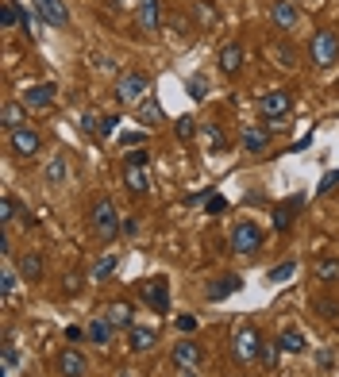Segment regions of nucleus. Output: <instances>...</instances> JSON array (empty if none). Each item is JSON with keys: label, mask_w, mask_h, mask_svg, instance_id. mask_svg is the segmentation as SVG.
<instances>
[{"label": "nucleus", "mask_w": 339, "mask_h": 377, "mask_svg": "<svg viewBox=\"0 0 339 377\" xmlns=\"http://www.w3.org/2000/svg\"><path fill=\"white\" fill-rule=\"evenodd\" d=\"M308 58H313V65H320V70H332L335 58H339V35L328 31V27H320L313 35V43H308Z\"/></svg>", "instance_id": "f257e3e1"}, {"label": "nucleus", "mask_w": 339, "mask_h": 377, "mask_svg": "<svg viewBox=\"0 0 339 377\" xmlns=\"http://www.w3.org/2000/svg\"><path fill=\"white\" fill-rule=\"evenodd\" d=\"M89 228L100 235V239H116V231H120V216H116V204L108 201V196H100L97 204H93V212H89Z\"/></svg>", "instance_id": "f03ea898"}, {"label": "nucleus", "mask_w": 339, "mask_h": 377, "mask_svg": "<svg viewBox=\"0 0 339 377\" xmlns=\"http://www.w3.org/2000/svg\"><path fill=\"white\" fill-rule=\"evenodd\" d=\"M143 97H147V73H139V70L120 73V81H116V100L120 105H135V100H143Z\"/></svg>", "instance_id": "7ed1b4c3"}, {"label": "nucleus", "mask_w": 339, "mask_h": 377, "mask_svg": "<svg viewBox=\"0 0 339 377\" xmlns=\"http://www.w3.org/2000/svg\"><path fill=\"white\" fill-rule=\"evenodd\" d=\"M259 351H262V335L254 331L251 324L239 327V331L231 335V354L239 358V362H254V358H259Z\"/></svg>", "instance_id": "20e7f679"}, {"label": "nucleus", "mask_w": 339, "mask_h": 377, "mask_svg": "<svg viewBox=\"0 0 339 377\" xmlns=\"http://www.w3.org/2000/svg\"><path fill=\"white\" fill-rule=\"evenodd\" d=\"M262 247V231H259V223H251V220H239L231 228V250L235 254H254Z\"/></svg>", "instance_id": "39448f33"}, {"label": "nucleus", "mask_w": 339, "mask_h": 377, "mask_svg": "<svg viewBox=\"0 0 339 377\" xmlns=\"http://www.w3.org/2000/svg\"><path fill=\"white\" fill-rule=\"evenodd\" d=\"M8 143H12L16 158H35V154H39V147H43V135L31 124H24V127H16L12 135H8Z\"/></svg>", "instance_id": "423d86ee"}, {"label": "nucleus", "mask_w": 339, "mask_h": 377, "mask_svg": "<svg viewBox=\"0 0 339 377\" xmlns=\"http://www.w3.org/2000/svg\"><path fill=\"white\" fill-rule=\"evenodd\" d=\"M170 362H174L177 370H201V362H204L201 343H193V339H182V343H174V351H170Z\"/></svg>", "instance_id": "0eeeda50"}, {"label": "nucleus", "mask_w": 339, "mask_h": 377, "mask_svg": "<svg viewBox=\"0 0 339 377\" xmlns=\"http://www.w3.org/2000/svg\"><path fill=\"white\" fill-rule=\"evenodd\" d=\"M289 108H293V97H289L286 89H274V92H266V97H259L262 120H281V116H289Z\"/></svg>", "instance_id": "6e6552de"}, {"label": "nucleus", "mask_w": 339, "mask_h": 377, "mask_svg": "<svg viewBox=\"0 0 339 377\" xmlns=\"http://www.w3.org/2000/svg\"><path fill=\"white\" fill-rule=\"evenodd\" d=\"M135 23L143 35H155L162 27V0H139L135 4Z\"/></svg>", "instance_id": "1a4fd4ad"}, {"label": "nucleus", "mask_w": 339, "mask_h": 377, "mask_svg": "<svg viewBox=\"0 0 339 377\" xmlns=\"http://www.w3.org/2000/svg\"><path fill=\"white\" fill-rule=\"evenodd\" d=\"M305 204H308L305 193L289 196V201H278L274 204V231H289V228H293V216L305 212Z\"/></svg>", "instance_id": "9d476101"}, {"label": "nucleus", "mask_w": 339, "mask_h": 377, "mask_svg": "<svg viewBox=\"0 0 339 377\" xmlns=\"http://www.w3.org/2000/svg\"><path fill=\"white\" fill-rule=\"evenodd\" d=\"M58 373L62 377H85L89 373V358L78 346H66V351H58Z\"/></svg>", "instance_id": "9b49d317"}, {"label": "nucleus", "mask_w": 339, "mask_h": 377, "mask_svg": "<svg viewBox=\"0 0 339 377\" xmlns=\"http://www.w3.org/2000/svg\"><path fill=\"white\" fill-rule=\"evenodd\" d=\"M143 300L155 312H170V281L166 277H150L143 285Z\"/></svg>", "instance_id": "f8f14e48"}, {"label": "nucleus", "mask_w": 339, "mask_h": 377, "mask_svg": "<svg viewBox=\"0 0 339 377\" xmlns=\"http://www.w3.org/2000/svg\"><path fill=\"white\" fill-rule=\"evenodd\" d=\"M35 12H39V20L51 23V27H66V23H70V8H66L62 0H35Z\"/></svg>", "instance_id": "ddd939ff"}, {"label": "nucleus", "mask_w": 339, "mask_h": 377, "mask_svg": "<svg viewBox=\"0 0 339 377\" xmlns=\"http://www.w3.org/2000/svg\"><path fill=\"white\" fill-rule=\"evenodd\" d=\"M270 139H274V127H270V124L243 127V150H251V154H262V150L270 147Z\"/></svg>", "instance_id": "4468645a"}, {"label": "nucleus", "mask_w": 339, "mask_h": 377, "mask_svg": "<svg viewBox=\"0 0 339 377\" xmlns=\"http://www.w3.org/2000/svg\"><path fill=\"white\" fill-rule=\"evenodd\" d=\"M216 62H220V70L228 73V78H235V73L243 70V62H247V51H243V43H224Z\"/></svg>", "instance_id": "2eb2a0df"}, {"label": "nucleus", "mask_w": 339, "mask_h": 377, "mask_svg": "<svg viewBox=\"0 0 339 377\" xmlns=\"http://www.w3.org/2000/svg\"><path fill=\"white\" fill-rule=\"evenodd\" d=\"M124 188L131 196H147L150 193V169L147 166H124Z\"/></svg>", "instance_id": "dca6fc26"}, {"label": "nucleus", "mask_w": 339, "mask_h": 377, "mask_svg": "<svg viewBox=\"0 0 339 377\" xmlns=\"http://www.w3.org/2000/svg\"><path fill=\"white\" fill-rule=\"evenodd\" d=\"M54 97H58V85H31V89L24 92V105L35 108V112H46L54 105Z\"/></svg>", "instance_id": "f3484780"}, {"label": "nucleus", "mask_w": 339, "mask_h": 377, "mask_svg": "<svg viewBox=\"0 0 339 377\" xmlns=\"http://www.w3.org/2000/svg\"><path fill=\"white\" fill-rule=\"evenodd\" d=\"M270 20H274L281 31L297 27V4H293V0H274V4H270Z\"/></svg>", "instance_id": "a211bd4d"}, {"label": "nucleus", "mask_w": 339, "mask_h": 377, "mask_svg": "<svg viewBox=\"0 0 339 377\" xmlns=\"http://www.w3.org/2000/svg\"><path fill=\"white\" fill-rule=\"evenodd\" d=\"M127 339H131V351L135 354H147V351H155V343H158V331L155 327H127Z\"/></svg>", "instance_id": "6ab92c4d"}, {"label": "nucleus", "mask_w": 339, "mask_h": 377, "mask_svg": "<svg viewBox=\"0 0 339 377\" xmlns=\"http://www.w3.org/2000/svg\"><path fill=\"white\" fill-rule=\"evenodd\" d=\"M135 116H139V124H143V127H158L166 120V112H162V105H158L155 97H143V100H139V108H135Z\"/></svg>", "instance_id": "aec40b11"}, {"label": "nucleus", "mask_w": 339, "mask_h": 377, "mask_svg": "<svg viewBox=\"0 0 339 377\" xmlns=\"http://www.w3.org/2000/svg\"><path fill=\"white\" fill-rule=\"evenodd\" d=\"M105 316H108V324L116 327V331H120V327H135V316H131L127 300H112V304L105 308Z\"/></svg>", "instance_id": "412c9836"}, {"label": "nucleus", "mask_w": 339, "mask_h": 377, "mask_svg": "<svg viewBox=\"0 0 339 377\" xmlns=\"http://www.w3.org/2000/svg\"><path fill=\"white\" fill-rule=\"evenodd\" d=\"M24 108H27L24 100H8V105L0 108V124H4L8 135H12L16 127H24V124H27V120H24Z\"/></svg>", "instance_id": "4be33fe9"}, {"label": "nucleus", "mask_w": 339, "mask_h": 377, "mask_svg": "<svg viewBox=\"0 0 339 377\" xmlns=\"http://www.w3.org/2000/svg\"><path fill=\"white\" fill-rule=\"evenodd\" d=\"M239 285H243V277H239V273H224V277L216 281V285H209V300H228V297H231Z\"/></svg>", "instance_id": "5701e85b"}, {"label": "nucleus", "mask_w": 339, "mask_h": 377, "mask_svg": "<svg viewBox=\"0 0 339 377\" xmlns=\"http://www.w3.org/2000/svg\"><path fill=\"white\" fill-rule=\"evenodd\" d=\"M112 331H116V327L108 324V316L93 319V324L85 327V335H89V343H97V346H108V343H112Z\"/></svg>", "instance_id": "b1692460"}, {"label": "nucleus", "mask_w": 339, "mask_h": 377, "mask_svg": "<svg viewBox=\"0 0 339 377\" xmlns=\"http://www.w3.org/2000/svg\"><path fill=\"white\" fill-rule=\"evenodd\" d=\"M16 270H20V277H24V281H43V258H39L35 250H27Z\"/></svg>", "instance_id": "393cba45"}, {"label": "nucleus", "mask_w": 339, "mask_h": 377, "mask_svg": "<svg viewBox=\"0 0 339 377\" xmlns=\"http://www.w3.org/2000/svg\"><path fill=\"white\" fill-rule=\"evenodd\" d=\"M278 346L286 354H301V351H305V335H301L297 327H286V331L278 335Z\"/></svg>", "instance_id": "a878e982"}, {"label": "nucleus", "mask_w": 339, "mask_h": 377, "mask_svg": "<svg viewBox=\"0 0 339 377\" xmlns=\"http://www.w3.org/2000/svg\"><path fill=\"white\" fill-rule=\"evenodd\" d=\"M313 273H316V281H335V277H339V258H332V254H324V258H316Z\"/></svg>", "instance_id": "bb28decb"}, {"label": "nucleus", "mask_w": 339, "mask_h": 377, "mask_svg": "<svg viewBox=\"0 0 339 377\" xmlns=\"http://www.w3.org/2000/svg\"><path fill=\"white\" fill-rule=\"evenodd\" d=\"M270 54H274V62L281 65V70H297V51L289 43H274V46H270Z\"/></svg>", "instance_id": "cd10ccee"}, {"label": "nucleus", "mask_w": 339, "mask_h": 377, "mask_svg": "<svg viewBox=\"0 0 339 377\" xmlns=\"http://www.w3.org/2000/svg\"><path fill=\"white\" fill-rule=\"evenodd\" d=\"M116 266H120V254H105V258H100L97 266H93L89 277H93V281H108L112 273H116Z\"/></svg>", "instance_id": "c85d7f7f"}, {"label": "nucleus", "mask_w": 339, "mask_h": 377, "mask_svg": "<svg viewBox=\"0 0 339 377\" xmlns=\"http://www.w3.org/2000/svg\"><path fill=\"white\" fill-rule=\"evenodd\" d=\"M16 366H20V351H16L12 339H4V346H0V370H4V373H16Z\"/></svg>", "instance_id": "c756f323"}, {"label": "nucleus", "mask_w": 339, "mask_h": 377, "mask_svg": "<svg viewBox=\"0 0 339 377\" xmlns=\"http://www.w3.org/2000/svg\"><path fill=\"white\" fill-rule=\"evenodd\" d=\"M201 135H204V143H209L212 150H224V147H228V139H224L220 124H204V127H201Z\"/></svg>", "instance_id": "7c9ffc66"}, {"label": "nucleus", "mask_w": 339, "mask_h": 377, "mask_svg": "<svg viewBox=\"0 0 339 377\" xmlns=\"http://www.w3.org/2000/svg\"><path fill=\"white\" fill-rule=\"evenodd\" d=\"M62 177H66V158H62V154H54L51 162H46V181H51V185H58Z\"/></svg>", "instance_id": "2f4dec72"}, {"label": "nucleus", "mask_w": 339, "mask_h": 377, "mask_svg": "<svg viewBox=\"0 0 339 377\" xmlns=\"http://www.w3.org/2000/svg\"><path fill=\"white\" fill-rule=\"evenodd\" d=\"M174 135L182 139V143H189V139L197 135V120H193V116H182V120L174 124Z\"/></svg>", "instance_id": "473e14b6"}, {"label": "nucleus", "mask_w": 339, "mask_h": 377, "mask_svg": "<svg viewBox=\"0 0 339 377\" xmlns=\"http://www.w3.org/2000/svg\"><path fill=\"white\" fill-rule=\"evenodd\" d=\"M16 285H20V270H12V266H8L4 273H0V293H4V297H12V293H16Z\"/></svg>", "instance_id": "72a5a7b5"}, {"label": "nucleus", "mask_w": 339, "mask_h": 377, "mask_svg": "<svg viewBox=\"0 0 339 377\" xmlns=\"http://www.w3.org/2000/svg\"><path fill=\"white\" fill-rule=\"evenodd\" d=\"M293 273H297V262H278V266L270 270L266 277H270V281H274V285H278V281H289V277H293Z\"/></svg>", "instance_id": "f704fd0d"}, {"label": "nucleus", "mask_w": 339, "mask_h": 377, "mask_svg": "<svg viewBox=\"0 0 339 377\" xmlns=\"http://www.w3.org/2000/svg\"><path fill=\"white\" fill-rule=\"evenodd\" d=\"M16 216H20V201H16L12 193H4V201H0V220H16Z\"/></svg>", "instance_id": "c9c22d12"}, {"label": "nucleus", "mask_w": 339, "mask_h": 377, "mask_svg": "<svg viewBox=\"0 0 339 377\" xmlns=\"http://www.w3.org/2000/svg\"><path fill=\"white\" fill-rule=\"evenodd\" d=\"M0 23H4V31H12V27L20 23V4H12V0H8L4 12H0Z\"/></svg>", "instance_id": "e433bc0d"}, {"label": "nucleus", "mask_w": 339, "mask_h": 377, "mask_svg": "<svg viewBox=\"0 0 339 377\" xmlns=\"http://www.w3.org/2000/svg\"><path fill=\"white\" fill-rule=\"evenodd\" d=\"M278 358H281V346L278 343H262V351H259V362L262 366H278Z\"/></svg>", "instance_id": "4c0bfd02"}, {"label": "nucleus", "mask_w": 339, "mask_h": 377, "mask_svg": "<svg viewBox=\"0 0 339 377\" xmlns=\"http://www.w3.org/2000/svg\"><path fill=\"white\" fill-rule=\"evenodd\" d=\"M124 166H150V150H147V147H135V150H127Z\"/></svg>", "instance_id": "58836bf2"}, {"label": "nucleus", "mask_w": 339, "mask_h": 377, "mask_svg": "<svg viewBox=\"0 0 339 377\" xmlns=\"http://www.w3.org/2000/svg\"><path fill=\"white\" fill-rule=\"evenodd\" d=\"M197 20H201V27H212L216 23V8L209 4V0H201V4H197Z\"/></svg>", "instance_id": "ea45409f"}, {"label": "nucleus", "mask_w": 339, "mask_h": 377, "mask_svg": "<svg viewBox=\"0 0 339 377\" xmlns=\"http://www.w3.org/2000/svg\"><path fill=\"white\" fill-rule=\"evenodd\" d=\"M189 97H193V100H204V97H209V81H204L201 73L189 81Z\"/></svg>", "instance_id": "a19ab883"}, {"label": "nucleus", "mask_w": 339, "mask_h": 377, "mask_svg": "<svg viewBox=\"0 0 339 377\" xmlns=\"http://www.w3.org/2000/svg\"><path fill=\"white\" fill-rule=\"evenodd\" d=\"M204 208H209V216H220V212H228V201H224L220 193H209V201H204Z\"/></svg>", "instance_id": "79ce46f5"}, {"label": "nucleus", "mask_w": 339, "mask_h": 377, "mask_svg": "<svg viewBox=\"0 0 339 377\" xmlns=\"http://www.w3.org/2000/svg\"><path fill=\"white\" fill-rule=\"evenodd\" d=\"M100 124H105V120H100L97 112H85V116H81V127L93 131V135H100Z\"/></svg>", "instance_id": "37998d69"}, {"label": "nucleus", "mask_w": 339, "mask_h": 377, "mask_svg": "<svg viewBox=\"0 0 339 377\" xmlns=\"http://www.w3.org/2000/svg\"><path fill=\"white\" fill-rule=\"evenodd\" d=\"M147 143V135L143 131H131V135H120V147H127V150H135V147H143Z\"/></svg>", "instance_id": "c03bdc74"}, {"label": "nucleus", "mask_w": 339, "mask_h": 377, "mask_svg": "<svg viewBox=\"0 0 339 377\" xmlns=\"http://www.w3.org/2000/svg\"><path fill=\"white\" fill-rule=\"evenodd\" d=\"M316 312L324 319H335L339 316V304H332V300H316Z\"/></svg>", "instance_id": "a18cd8bd"}, {"label": "nucleus", "mask_w": 339, "mask_h": 377, "mask_svg": "<svg viewBox=\"0 0 339 377\" xmlns=\"http://www.w3.org/2000/svg\"><path fill=\"white\" fill-rule=\"evenodd\" d=\"M335 185H339V169H335V174H324V177H320V188H316V193H332Z\"/></svg>", "instance_id": "49530a36"}, {"label": "nucleus", "mask_w": 339, "mask_h": 377, "mask_svg": "<svg viewBox=\"0 0 339 377\" xmlns=\"http://www.w3.org/2000/svg\"><path fill=\"white\" fill-rule=\"evenodd\" d=\"M116 127H120V120L116 116H105V124H100V139H112V135H116Z\"/></svg>", "instance_id": "de8ad7c7"}, {"label": "nucleus", "mask_w": 339, "mask_h": 377, "mask_svg": "<svg viewBox=\"0 0 339 377\" xmlns=\"http://www.w3.org/2000/svg\"><path fill=\"white\" fill-rule=\"evenodd\" d=\"M177 331H197V319L193 316H177Z\"/></svg>", "instance_id": "09e8293b"}, {"label": "nucleus", "mask_w": 339, "mask_h": 377, "mask_svg": "<svg viewBox=\"0 0 339 377\" xmlns=\"http://www.w3.org/2000/svg\"><path fill=\"white\" fill-rule=\"evenodd\" d=\"M66 339H70V343H78V339H85V331H81V327H66Z\"/></svg>", "instance_id": "8fccbe9b"}, {"label": "nucleus", "mask_w": 339, "mask_h": 377, "mask_svg": "<svg viewBox=\"0 0 339 377\" xmlns=\"http://www.w3.org/2000/svg\"><path fill=\"white\" fill-rule=\"evenodd\" d=\"M182 377H197V370H182Z\"/></svg>", "instance_id": "3c124183"}]
</instances>
